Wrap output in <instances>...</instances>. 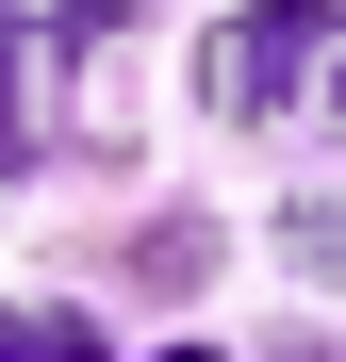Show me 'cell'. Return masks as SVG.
I'll use <instances>...</instances> for the list:
<instances>
[{
  "mask_svg": "<svg viewBox=\"0 0 346 362\" xmlns=\"http://www.w3.org/2000/svg\"><path fill=\"white\" fill-rule=\"evenodd\" d=\"M297 247H313V264H330V280H346V214H297Z\"/></svg>",
  "mask_w": 346,
  "mask_h": 362,
  "instance_id": "obj_4",
  "label": "cell"
},
{
  "mask_svg": "<svg viewBox=\"0 0 346 362\" xmlns=\"http://www.w3.org/2000/svg\"><path fill=\"white\" fill-rule=\"evenodd\" d=\"M0 362H99V313H67V296H17V313H0Z\"/></svg>",
  "mask_w": 346,
  "mask_h": 362,
  "instance_id": "obj_2",
  "label": "cell"
},
{
  "mask_svg": "<svg viewBox=\"0 0 346 362\" xmlns=\"http://www.w3.org/2000/svg\"><path fill=\"white\" fill-rule=\"evenodd\" d=\"M33 148V49H17V17H0V165Z\"/></svg>",
  "mask_w": 346,
  "mask_h": 362,
  "instance_id": "obj_3",
  "label": "cell"
},
{
  "mask_svg": "<svg viewBox=\"0 0 346 362\" xmlns=\"http://www.w3.org/2000/svg\"><path fill=\"white\" fill-rule=\"evenodd\" d=\"M330 115H346V83H330Z\"/></svg>",
  "mask_w": 346,
  "mask_h": 362,
  "instance_id": "obj_6",
  "label": "cell"
},
{
  "mask_svg": "<svg viewBox=\"0 0 346 362\" xmlns=\"http://www.w3.org/2000/svg\"><path fill=\"white\" fill-rule=\"evenodd\" d=\"M50 17H67V33H115V17H132V0H50Z\"/></svg>",
  "mask_w": 346,
  "mask_h": 362,
  "instance_id": "obj_5",
  "label": "cell"
},
{
  "mask_svg": "<svg viewBox=\"0 0 346 362\" xmlns=\"http://www.w3.org/2000/svg\"><path fill=\"white\" fill-rule=\"evenodd\" d=\"M313 66H330V0H248V17L214 33V66H198V83H214V115H280Z\"/></svg>",
  "mask_w": 346,
  "mask_h": 362,
  "instance_id": "obj_1",
  "label": "cell"
}]
</instances>
